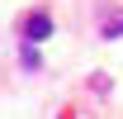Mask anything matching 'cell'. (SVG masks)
Wrapping results in <instances>:
<instances>
[{
  "label": "cell",
  "mask_w": 123,
  "mask_h": 119,
  "mask_svg": "<svg viewBox=\"0 0 123 119\" xmlns=\"http://www.w3.org/2000/svg\"><path fill=\"white\" fill-rule=\"evenodd\" d=\"M24 38H29V43L52 38V19H47V15H29V19H24Z\"/></svg>",
  "instance_id": "1"
},
{
  "label": "cell",
  "mask_w": 123,
  "mask_h": 119,
  "mask_svg": "<svg viewBox=\"0 0 123 119\" xmlns=\"http://www.w3.org/2000/svg\"><path fill=\"white\" fill-rule=\"evenodd\" d=\"M118 33H123V15H109L104 19V38H118Z\"/></svg>",
  "instance_id": "2"
}]
</instances>
